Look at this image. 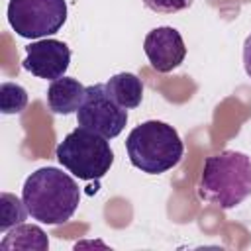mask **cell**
<instances>
[{
	"mask_svg": "<svg viewBox=\"0 0 251 251\" xmlns=\"http://www.w3.org/2000/svg\"><path fill=\"white\" fill-rule=\"evenodd\" d=\"M108 94L126 110L137 108L143 100V82L133 73H118L106 82Z\"/></svg>",
	"mask_w": 251,
	"mask_h": 251,
	"instance_id": "10",
	"label": "cell"
},
{
	"mask_svg": "<svg viewBox=\"0 0 251 251\" xmlns=\"http://www.w3.org/2000/svg\"><path fill=\"white\" fill-rule=\"evenodd\" d=\"M22 200L33 220L47 226H61L76 212L80 190L67 173L55 167H41L25 178Z\"/></svg>",
	"mask_w": 251,
	"mask_h": 251,
	"instance_id": "1",
	"label": "cell"
},
{
	"mask_svg": "<svg viewBox=\"0 0 251 251\" xmlns=\"http://www.w3.org/2000/svg\"><path fill=\"white\" fill-rule=\"evenodd\" d=\"M126 151L135 169L147 175H161L180 163L184 145L173 126L149 120L129 131Z\"/></svg>",
	"mask_w": 251,
	"mask_h": 251,
	"instance_id": "3",
	"label": "cell"
},
{
	"mask_svg": "<svg viewBox=\"0 0 251 251\" xmlns=\"http://www.w3.org/2000/svg\"><path fill=\"white\" fill-rule=\"evenodd\" d=\"M198 194L222 210L235 208L251 194V159L231 149L208 157L200 175Z\"/></svg>",
	"mask_w": 251,
	"mask_h": 251,
	"instance_id": "2",
	"label": "cell"
},
{
	"mask_svg": "<svg viewBox=\"0 0 251 251\" xmlns=\"http://www.w3.org/2000/svg\"><path fill=\"white\" fill-rule=\"evenodd\" d=\"M27 214L29 212H27L24 200H20L18 196H14L10 192L0 194V231H8V229L24 224Z\"/></svg>",
	"mask_w": 251,
	"mask_h": 251,
	"instance_id": "12",
	"label": "cell"
},
{
	"mask_svg": "<svg viewBox=\"0 0 251 251\" xmlns=\"http://www.w3.org/2000/svg\"><path fill=\"white\" fill-rule=\"evenodd\" d=\"M143 4L157 14H175L192 4V0H143Z\"/></svg>",
	"mask_w": 251,
	"mask_h": 251,
	"instance_id": "14",
	"label": "cell"
},
{
	"mask_svg": "<svg viewBox=\"0 0 251 251\" xmlns=\"http://www.w3.org/2000/svg\"><path fill=\"white\" fill-rule=\"evenodd\" d=\"M55 157L69 173L82 180L102 178L114 163V151L106 137L80 126L65 135L55 149Z\"/></svg>",
	"mask_w": 251,
	"mask_h": 251,
	"instance_id": "4",
	"label": "cell"
},
{
	"mask_svg": "<svg viewBox=\"0 0 251 251\" xmlns=\"http://www.w3.org/2000/svg\"><path fill=\"white\" fill-rule=\"evenodd\" d=\"M27 106V92L16 82L0 84V110L2 114H20Z\"/></svg>",
	"mask_w": 251,
	"mask_h": 251,
	"instance_id": "13",
	"label": "cell"
},
{
	"mask_svg": "<svg viewBox=\"0 0 251 251\" xmlns=\"http://www.w3.org/2000/svg\"><path fill=\"white\" fill-rule=\"evenodd\" d=\"M86 86H82L76 78L61 76L53 80L47 88V104L53 114H73L78 112L82 100H84Z\"/></svg>",
	"mask_w": 251,
	"mask_h": 251,
	"instance_id": "9",
	"label": "cell"
},
{
	"mask_svg": "<svg viewBox=\"0 0 251 251\" xmlns=\"http://www.w3.org/2000/svg\"><path fill=\"white\" fill-rule=\"evenodd\" d=\"M71 63V49L59 39H41L25 47L24 69L37 78L57 80L65 76Z\"/></svg>",
	"mask_w": 251,
	"mask_h": 251,
	"instance_id": "7",
	"label": "cell"
},
{
	"mask_svg": "<svg viewBox=\"0 0 251 251\" xmlns=\"http://www.w3.org/2000/svg\"><path fill=\"white\" fill-rule=\"evenodd\" d=\"M49 247L47 235L39 226H29V224H20L12 229H8V235L2 239L0 249H35V251H45Z\"/></svg>",
	"mask_w": 251,
	"mask_h": 251,
	"instance_id": "11",
	"label": "cell"
},
{
	"mask_svg": "<svg viewBox=\"0 0 251 251\" xmlns=\"http://www.w3.org/2000/svg\"><path fill=\"white\" fill-rule=\"evenodd\" d=\"M143 51H145L151 67L159 73H171L186 57V47H184L182 35L178 33V29H175L171 25H161V27L151 29L145 35Z\"/></svg>",
	"mask_w": 251,
	"mask_h": 251,
	"instance_id": "8",
	"label": "cell"
},
{
	"mask_svg": "<svg viewBox=\"0 0 251 251\" xmlns=\"http://www.w3.org/2000/svg\"><path fill=\"white\" fill-rule=\"evenodd\" d=\"M67 20L65 0H10L8 22L25 39H39L57 33Z\"/></svg>",
	"mask_w": 251,
	"mask_h": 251,
	"instance_id": "5",
	"label": "cell"
},
{
	"mask_svg": "<svg viewBox=\"0 0 251 251\" xmlns=\"http://www.w3.org/2000/svg\"><path fill=\"white\" fill-rule=\"evenodd\" d=\"M243 67H245V73L251 78V33L247 35V39L243 43Z\"/></svg>",
	"mask_w": 251,
	"mask_h": 251,
	"instance_id": "15",
	"label": "cell"
},
{
	"mask_svg": "<svg viewBox=\"0 0 251 251\" xmlns=\"http://www.w3.org/2000/svg\"><path fill=\"white\" fill-rule=\"evenodd\" d=\"M76 124L106 139L122 133L127 124V110L122 108L106 90V84L86 86L84 100L76 112Z\"/></svg>",
	"mask_w": 251,
	"mask_h": 251,
	"instance_id": "6",
	"label": "cell"
}]
</instances>
